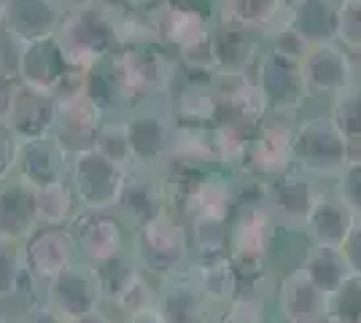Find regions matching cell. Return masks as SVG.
<instances>
[{
    "label": "cell",
    "mask_w": 361,
    "mask_h": 323,
    "mask_svg": "<svg viewBox=\"0 0 361 323\" xmlns=\"http://www.w3.org/2000/svg\"><path fill=\"white\" fill-rule=\"evenodd\" d=\"M32 208L38 227H68L78 213V202L68 181L32 189Z\"/></svg>",
    "instance_id": "cell-28"
},
{
    "label": "cell",
    "mask_w": 361,
    "mask_h": 323,
    "mask_svg": "<svg viewBox=\"0 0 361 323\" xmlns=\"http://www.w3.org/2000/svg\"><path fill=\"white\" fill-rule=\"evenodd\" d=\"M119 321H121L119 315L108 308V305H103V308L90 310V312H84V315H78V318H73V321L68 323H119Z\"/></svg>",
    "instance_id": "cell-42"
},
{
    "label": "cell",
    "mask_w": 361,
    "mask_h": 323,
    "mask_svg": "<svg viewBox=\"0 0 361 323\" xmlns=\"http://www.w3.org/2000/svg\"><path fill=\"white\" fill-rule=\"evenodd\" d=\"M68 60L62 54L60 44L54 35L46 38H32L25 41V46L19 49V62H16V78L41 92L54 94L57 84L68 73Z\"/></svg>",
    "instance_id": "cell-17"
},
{
    "label": "cell",
    "mask_w": 361,
    "mask_h": 323,
    "mask_svg": "<svg viewBox=\"0 0 361 323\" xmlns=\"http://www.w3.org/2000/svg\"><path fill=\"white\" fill-rule=\"evenodd\" d=\"M300 267L326 296H331V293L337 291L343 286V280L353 272L348 267L343 251H337V248H318V246L307 248V253H305Z\"/></svg>",
    "instance_id": "cell-29"
},
{
    "label": "cell",
    "mask_w": 361,
    "mask_h": 323,
    "mask_svg": "<svg viewBox=\"0 0 361 323\" xmlns=\"http://www.w3.org/2000/svg\"><path fill=\"white\" fill-rule=\"evenodd\" d=\"M251 76L267 103V116L297 122L310 106L302 78V60L286 54L283 49L264 44L251 68Z\"/></svg>",
    "instance_id": "cell-4"
},
{
    "label": "cell",
    "mask_w": 361,
    "mask_h": 323,
    "mask_svg": "<svg viewBox=\"0 0 361 323\" xmlns=\"http://www.w3.org/2000/svg\"><path fill=\"white\" fill-rule=\"evenodd\" d=\"M186 270L192 272L200 291L205 293V299L216 310L229 305L238 296V272L229 253L211 256V259H192Z\"/></svg>",
    "instance_id": "cell-25"
},
{
    "label": "cell",
    "mask_w": 361,
    "mask_h": 323,
    "mask_svg": "<svg viewBox=\"0 0 361 323\" xmlns=\"http://www.w3.org/2000/svg\"><path fill=\"white\" fill-rule=\"evenodd\" d=\"M288 0H224L219 22L238 25L243 30L256 32L262 41H267L272 32L286 25Z\"/></svg>",
    "instance_id": "cell-22"
},
{
    "label": "cell",
    "mask_w": 361,
    "mask_h": 323,
    "mask_svg": "<svg viewBox=\"0 0 361 323\" xmlns=\"http://www.w3.org/2000/svg\"><path fill=\"white\" fill-rule=\"evenodd\" d=\"M54 110H57V100L54 94L32 89V87H19L14 97V106L8 113V129L16 135V140H32L44 138L54 132Z\"/></svg>",
    "instance_id": "cell-20"
},
{
    "label": "cell",
    "mask_w": 361,
    "mask_h": 323,
    "mask_svg": "<svg viewBox=\"0 0 361 323\" xmlns=\"http://www.w3.org/2000/svg\"><path fill=\"white\" fill-rule=\"evenodd\" d=\"M0 323H16V315H11V312H3V310H0Z\"/></svg>",
    "instance_id": "cell-46"
},
{
    "label": "cell",
    "mask_w": 361,
    "mask_h": 323,
    "mask_svg": "<svg viewBox=\"0 0 361 323\" xmlns=\"http://www.w3.org/2000/svg\"><path fill=\"white\" fill-rule=\"evenodd\" d=\"M130 170L108 159L92 143L73 148L68 162V184L78 210H114Z\"/></svg>",
    "instance_id": "cell-5"
},
{
    "label": "cell",
    "mask_w": 361,
    "mask_h": 323,
    "mask_svg": "<svg viewBox=\"0 0 361 323\" xmlns=\"http://www.w3.org/2000/svg\"><path fill=\"white\" fill-rule=\"evenodd\" d=\"M22 253H25V264H27L32 283L41 291L51 277L65 272L78 259L68 227H35L22 240Z\"/></svg>",
    "instance_id": "cell-11"
},
{
    "label": "cell",
    "mask_w": 361,
    "mask_h": 323,
    "mask_svg": "<svg viewBox=\"0 0 361 323\" xmlns=\"http://www.w3.org/2000/svg\"><path fill=\"white\" fill-rule=\"evenodd\" d=\"M178 213L186 215H211L219 221H232L235 215V181L232 172L224 170H208L192 191L178 205Z\"/></svg>",
    "instance_id": "cell-18"
},
{
    "label": "cell",
    "mask_w": 361,
    "mask_h": 323,
    "mask_svg": "<svg viewBox=\"0 0 361 323\" xmlns=\"http://www.w3.org/2000/svg\"><path fill=\"white\" fill-rule=\"evenodd\" d=\"M337 44L353 57L361 54V0H337Z\"/></svg>",
    "instance_id": "cell-36"
},
{
    "label": "cell",
    "mask_w": 361,
    "mask_h": 323,
    "mask_svg": "<svg viewBox=\"0 0 361 323\" xmlns=\"http://www.w3.org/2000/svg\"><path fill=\"white\" fill-rule=\"evenodd\" d=\"M68 162H71V148L57 135H44V138L19 140L14 172L25 184L38 189L68 181Z\"/></svg>",
    "instance_id": "cell-15"
},
{
    "label": "cell",
    "mask_w": 361,
    "mask_h": 323,
    "mask_svg": "<svg viewBox=\"0 0 361 323\" xmlns=\"http://www.w3.org/2000/svg\"><path fill=\"white\" fill-rule=\"evenodd\" d=\"M329 318L340 323H361V272H350L329 296Z\"/></svg>",
    "instance_id": "cell-35"
},
{
    "label": "cell",
    "mask_w": 361,
    "mask_h": 323,
    "mask_svg": "<svg viewBox=\"0 0 361 323\" xmlns=\"http://www.w3.org/2000/svg\"><path fill=\"white\" fill-rule=\"evenodd\" d=\"M211 323H272V305L267 299L238 293L229 305L216 310Z\"/></svg>",
    "instance_id": "cell-33"
},
{
    "label": "cell",
    "mask_w": 361,
    "mask_h": 323,
    "mask_svg": "<svg viewBox=\"0 0 361 323\" xmlns=\"http://www.w3.org/2000/svg\"><path fill=\"white\" fill-rule=\"evenodd\" d=\"M16 148H19V140L8 129V124L0 122V178L11 175L16 165Z\"/></svg>",
    "instance_id": "cell-39"
},
{
    "label": "cell",
    "mask_w": 361,
    "mask_h": 323,
    "mask_svg": "<svg viewBox=\"0 0 361 323\" xmlns=\"http://www.w3.org/2000/svg\"><path fill=\"white\" fill-rule=\"evenodd\" d=\"M356 148H361V146H356ZM356 148H353V151H356Z\"/></svg>",
    "instance_id": "cell-49"
},
{
    "label": "cell",
    "mask_w": 361,
    "mask_h": 323,
    "mask_svg": "<svg viewBox=\"0 0 361 323\" xmlns=\"http://www.w3.org/2000/svg\"><path fill=\"white\" fill-rule=\"evenodd\" d=\"M326 110L331 113V119L337 122V127L345 132L350 146L353 148L361 146V87L353 89V92H348L345 97H340L337 103H331Z\"/></svg>",
    "instance_id": "cell-37"
},
{
    "label": "cell",
    "mask_w": 361,
    "mask_h": 323,
    "mask_svg": "<svg viewBox=\"0 0 361 323\" xmlns=\"http://www.w3.org/2000/svg\"><path fill=\"white\" fill-rule=\"evenodd\" d=\"M35 227L32 186L25 184L16 172L0 178V237L25 240Z\"/></svg>",
    "instance_id": "cell-23"
},
{
    "label": "cell",
    "mask_w": 361,
    "mask_h": 323,
    "mask_svg": "<svg viewBox=\"0 0 361 323\" xmlns=\"http://www.w3.org/2000/svg\"><path fill=\"white\" fill-rule=\"evenodd\" d=\"M22 87V81L6 70H0V122L6 124L8 113H11V106H14V97Z\"/></svg>",
    "instance_id": "cell-40"
},
{
    "label": "cell",
    "mask_w": 361,
    "mask_h": 323,
    "mask_svg": "<svg viewBox=\"0 0 361 323\" xmlns=\"http://www.w3.org/2000/svg\"><path fill=\"white\" fill-rule=\"evenodd\" d=\"M157 291H159V280L146 275L143 270H137L135 275L124 283V289L111 299L108 308L114 310L119 318H124V315L154 308L157 305Z\"/></svg>",
    "instance_id": "cell-31"
},
{
    "label": "cell",
    "mask_w": 361,
    "mask_h": 323,
    "mask_svg": "<svg viewBox=\"0 0 361 323\" xmlns=\"http://www.w3.org/2000/svg\"><path fill=\"white\" fill-rule=\"evenodd\" d=\"M270 305L272 323H324L329 318V296L305 275L302 267L278 277Z\"/></svg>",
    "instance_id": "cell-9"
},
{
    "label": "cell",
    "mask_w": 361,
    "mask_h": 323,
    "mask_svg": "<svg viewBox=\"0 0 361 323\" xmlns=\"http://www.w3.org/2000/svg\"><path fill=\"white\" fill-rule=\"evenodd\" d=\"M16 315V323H68L57 310L46 302L44 296H30Z\"/></svg>",
    "instance_id": "cell-38"
},
{
    "label": "cell",
    "mask_w": 361,
    "mask_h": 323,
    "mask_svg": "<svg viewBox=\"0 0 361 323\" xmlns=\"http://www.w3.org/2000/svg\"><path fill=\"white\" fill-rule=\"evenodd\" d=\"M41 296L60 312L65 321H73V318L90 312V310L106 305L92 264L81 262V259H75L65 272L51 277L44 286Z\"/></svg>",
    "instance_id": "cell-13"
},
{
    "label": "cell",
    "mask_w": 361,
    "mask_h": 323,
    "mask_svg": "<svg viewBox=\"0 0 361 323\" xmlns=\"http://www.w3.org/2000/svg\"><path fill=\"white\" fill-rule=\"evenodd\" d=\"M343 256H345L348 267H350L353 272H361V215L356 218L353 229L348 234L345 246H343Z\"/></svg>",
    "instance_id": "cell-41"
},
{
    "label": "cell",
    "mask_w": 361,
    "mask_h": 323,
    "mask_svg": "<svg viewBox=\"0 0 361 323\" xmlns=\"http://www.w3.org/2000/svg\"><path fill=\"white\" fill-rule=\"evenodd\" d=\"M167 208H170V194L162 170H130L119 200L114 205V213L119 215L127 229L135 232Z\"/></svg>",
    "instance_id": "cell-12"
},
{
    "label": "cell",
    "mask_w": 361,
    "mask_h": 323,
    "mask_svg": "<svg viewBox=\"0 0 361 323\" xmlns=\"http://www.w3.org/2000/svg\"><path fill=\"white\" fill-rule=\"evenodd\" d=\"M92 146L100 148L108 159H114L121 167L133 170V154H130V143H127V129L121 116H108L106 122L97 127Z\"/></svg>",
    "instance_id": "cell-32"
},
{
    "label": "cell",
    "mask_w": 361,
    "mask_h": 323,
    "mask_svg": "<svg viewBox=\"0 0 361 323\" xmlns=\"http://www.w3.org/2000/svg\"><path fill=\"white\" fill-rule=\"evenodd\" d=\"M124 6H130V8H135V11H149L151 6H157L159 0H121Z\"/></svg>",
    "instance_id": "cell-45"
},
{
    "label": "cell",
    "mask_w": 361,
    "mask_h": 323,
    "mask_svg": "<svg viewBox=\"0 0 361 323\" xmlns=\"http://www.w3.org/2000/svg\"><path fill=\"white\" fill-rule=\"evenodd\" d=\"M294 167V122L267 116L254 129L240 172L259 178H275Z\"/></svg>",
    "instance_id": "cell-8"
},
{
    "label": "cell",
    "mask_w": 361,
    "mask_h": 323,
    "mask_svg": "<svg viewBox=\"0 0 361 323\" xmlns=\"http://www.w3.org/2000/svg\"><path fill=\"white\" fill-rule=\"evenodd\" d=\"M78 259L87 264H103L130 251L133 232L121 224L114 210H78L68 224Z\"/></svg>",
    "instance_id": "cell-7"
},
{
    "label": "cell",
    "mask_w": 361,
    "mask_h": 323,
    "mask_svg": "<svg viewBox=\"0 0 361 323\" xmlns=\"http://www.w3.org/2000/svg\"><path fill=\"white\" fill-rule=\"evenodd\" d=\"M353 154L345 132L337 127L326 108L305 110L294 122V167L331 184Z\"/></svg>",
    "instance_id": "cell-1"
},
{
    "label": "cell",
    "mask_w": 361,
    "mask_h": 323,
    "mask_svg": "<svg viewBox=\"0 0 361 323\" xmlns=\"http://www.w3.org/2000/svg\"><path fill=\"white\" fill-rule=\"evenodd\" d=\"M286 25L316 46L337 41V0H294L288 3Z\"/></svg>",
    "instance_id": "cell-24"
},
{
    "label": "cell",
    "mask_w": 361,
    "mask_h": 323,
    "mask_svg": "<svg viewBox=\"0 0 361 323\" xmlns=\"http://www.w3.org/2000/svg\"><path fill=\"white\" fill-rule=\"evenodd\" d=\"M19 296H41V289L27 272L22 240L0 237V302H14Z\"/></svg>",
    "instance_id": "cell-27"
},
{
    "label": "cell",
    "mask_w": 361,
    "mask_h": 323,
    "mask_svg": "<svg viewBox=\"0 0 361 323\" xmlns=\"http://www.w3.org/2000/svg\"><path fill=\"white\" fill-rule=\"evenodd\" d=\"M324 181L291 167L275 178H267V210L278 229L305 232V218L321 191Z\"/></svg>",
    "instance_id": "cell-10"
},
{
    "label": "cell",
    "mask_w": 361,
    "mask_h": 323,
    "mask_svg": "<svg viewBox=\"0 0 361 323\" xmlns=\"http://www.w3.org/2000/svg\"><path fill=\"white\" fill-rule=\"evenodd\" d=\"M329 186L337 194V200L343 202L350 213L361 215V148L350 154V159L334 175V181Z\"/></svg>",
    "instance_id": "cell-34"
},
{
    "label": "cell",
    "mask_w": 361,
    "mask_h": 323,
    "mask_svg": "<svg viewBox=\"0 0 361 323\" xmlns=\"http://www.w3.org/2000/svg\"><path fill=\"white\" fill-rule=\"evenodd\" d=\"M356 218L359 215H353L343 202L337 200L331 186L324 184L313 205H310V213L305 218V237H307L310 246L343 251Z\"/></svg>",
    "instance_id": "cell-16"
},
{
    "label": "cell",
    "mask_w": 361,
    "mask_h": 323,
    "mask_svg": "<svg viewBox=\"0 0 361 323\" xmlns=\"http://www.w3.org/2000/svg\"><path fill=\"white\" fill-rule=\"evenodd\" d=\"M186 267L159 280L154 310L162 318V323H211L216 308L200 291L197 280Z\"/></svg>",
    "instance_id": "cell-14"
},
{
    "label": "cell",
    "mask_w": 361,
    "mask_h": 323,
    "mask_svg": "<svg viewBox=\"0 0 361 323\" xmlns=\"http://www.w3.org/2000/svg\"><path fill=\"white\" fill-rule=\"evenodd\" d=\"M62 6H68V11H81V8H90V6H94L97 0H60ZM65 11V14H68Z\"/></svg>",
    "instance_id": "cell-44"
},
{
    "label": "cell",
    "mask_w": 361,
    "mask_h": 323,
    "mask_svg": "<svg viewBox=\"0 0 361 323\" xmlns=\"http://www.w3.org/2000/svg\"><path fill=\"white\" fill-rule=\"evenodd\" d=\"M359 68H361V54H359Z\"/></svg>",
    "instance_id": "cell-48"
},
{
    "label": "cell",
    "mask_w": 361,
    "mask_h": 323,
    "mask_svg": "<svg viewBox=\"0 0 361 323\" xmlns=\"http://www.w3.org/2000/svg\"><path fill=\"white\" fill-rule=\"evenodd\" d=\"M127 143L133 154V170H162L170 162L173 135L178 119L167 97H149L130 108L124 116Z\"/></svg>",
    "instance_id": "cell-3"
},
{
    "label": "cell",
    "mask_w": 361,
    "mask_h": 323,
    "mask_svg": "<svg viewBox=\"0 0 361 323\" xmlns=\"http://www.w3.org/2000/svg\"><path fill=\"white\" fill-rule=\"evenodd\" d=\"M186 232L192 259H211L229 253V221H219L211 215H186Z\"/></svg>",
    "instance_id": "cell-30"
},
{
    "label": "cell",
    "mask_w": 361,
    "mask_h": 323,
    "mask_svg": "<svg viewBox=\"0 0 361 323\" xmlns=\"http://www.w3.org/2000/svg\"><path fill=\"white\" fill-rule=\"evenodd\" d=\"M106 122V113L92 103L87 92L73 94V97H62L57 100V110H54V132L57 138L73 151L92 143L97 127Z\"/></svg>",
    "instance_id": "cell-19"
},
{
    "label": "cell",
    "mask_w": 361,
    "mask_h": 323,
    "mask_svg": "<svg viewBox=\"0 0 361 323\" xmlns=\"http://www.w3.org/2000/svg\"><path fill=\"white\" fill-rule=\"evenodd\" d=\"M302 78L307 100L318 103L321 108H329L331 103L361 87L359 57L345 51L337 41L316 44L302 57Z\"/></svg>",
    "instance_id": "cell-6"
},
{
    "label": "cell",
    "mask_w": 361,
    "mask_h": 323,
    "mask_svg": "<svg viewBox=\"0 0 361 323\" xmlns=\"http://www.w3.org/2000/svg\"><path fill=\"white\" fill-rule=\"evenodd\" d=\"M275 221L267 208H245L235 210L229 221V256L232 259H251L267 256L275 237Z\"/></svg>",
    "instance_id": "cell-21"
},
{
    "label": "cell",
    "mask_w": 361,
    "mask_h": 323,
    "mask_svg": "<svg viewBox=\"0 0 361 323\" xmlns=\"http://www.w3.org/2000/svg\"><path fill=\"white\" fill-rule=\"evenodd\" d=\"M170 162H178V165L197 167V170H219V159H216V146H213V127L211 124L178 122L176 135H173Z\"/></svg>",
    "instance_id": "cell-26"
},
{
    "label": "cell",
    "mask_w": 361,
    "mask_h": 323,
    "mask_svg": "<svg viewBox=\"0 0 361 323\" xmlns=\"http://www.w3.org/2000/svg\"><path fill=\"white\" fill-rule=\"evenodd\" d=\"M130 256L137 264V270L157 280L183 270L192 262V246L183 215L167 208L143 227H137L130 240Z\"/></svg>",
    "instance_id": "cell-2"
},
{
    "label": "cell",
    "mask_w": 361,
    "mask_h": 323,
    "mask_svg": "<svg viewBox=\"0 0 361 323\" xmlns=\"http://www.w3.org/2000/svg\"><path fill=\"white\" fill-rule=\"evenodd\" d=\"M119 323H162V318L157 315V310H140V312H133V315H124Z\"/></svg>",
    "instance_id": "cell-43"
},
{
    "label": "cell",
    "mask_w": 361,
    "mask_h": 323,
    "mask_svg": "<svg viewBox=\"0 0 361 323\" xmlns=\"http://www.w3.org/2000/svg\"><path fill=\"white\" fill-rule=\"evenodd\" d=\"M324 323H340V321H334V318H326V321H324Z\"/></svg>",
    "instance_id": "cell-47"
}]
</instances>
